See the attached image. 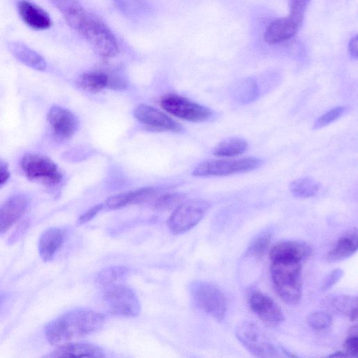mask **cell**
I'll return each mask as SVG.
<instances>
[{"instance_id": "4316f807", "label": "cell", "mask_w": 358, "mask_h": 358, "mask_svg": "<svg viewBox=\"0 0 358 358\" xmlns=\"http://www.w3.org/2000/svg\"><path fill=\"white\" fill-rule=\"evenodd\" d=\"M248 148L246 141L238 137L227 138L220 143L213 150L218 157H233L243 153Z\"/></svg>"}, {"instance_id": "7c38bea8", "label": "cell", "mask_w": 358, "mask_h": 358, "mask_svg": "<svg viewBox=\"0 0 358 358\" xmlns=\"http://www.w3.org/2000/svg\"><path fill=\"white\" fill-rule=\"evenodd\" d=\"M248 303L252 312L267 324L277 325L284 320L280 308L271 297L260 291L254 290L251 292Z\"/></svg>"}, {"instance_id": "6da1fadb", "label": "cell", "mask_w": 358, "mask_h": 358, "mask_svg": "<svg viewBox=\"0 0 358 358\" xmlns=\"http://www.w3.org/2000/svg\"><path fill=\"white\" fill-rule=\"evenodd\" d=\"M103 314L89 309L68 311L50 322L45 328L48 341L60 345L99 331L104 324Z\"/></svg>"}, {"instance_id": "4dcf8cb0", "label": "cell", "mask_w": 358, "mask_h": 358, "mask_svg": "<svg viewBox=\"0 0 358 358\" xmlns=\"http://www.w3.org/2000/svg\"><path fill=\"white\" fill-rule=\"evenodd\" d=\"M310 0H289V17L301 26Z\"/></svg>"}, {"instance_id": "1f68e13d", "label": "cell", "mask_w": 358, "mask_h": 358, "mask_svg": "<svg viewBox=\"0 0 358 358\" xmlns=\"http://www.w3.org/2000/svg\"><path fill=\"white\" fill-rule=\"evenodd\" d=\"M271 239V234L268 231L259 234L252 243L250 252L256 257H261L267 250Z\"/></svg>"}, {"instance_id": "74e56055", "label": "cell", "mask_w": 358, "mask_h": 358, "mask_svg": "<svg viewBox=\"0 0 358 358\" xmlns=\"http://www.w3.org/2000/svg\"><path fill=\"white\" fill-rule=\"evenodd\" d=\"M357 36H355L349 42L348 50L350 57L355 59L357 58Z\"/></svg>"}, {"instance_id": "ba28073f", "label": "cell", "mask_w": 358, "mask_h": 358, "mask_svg": "<svg viewBox=\"0 0 358 358\" xmlns=\"http://www.w3.org/2000/svg\"><path fill=\"white\" fill-rule=\"evenodd\" d=\"M209 207V203L203 199L185 200L173 210L168 220L170 230L175 234L189 231L203 219Z\"/></svg>"}, {"instance_id": "9c48e42d", "label": "cell", "mask_w": 358, "mask_h": 358, "mask_svg": "<svg viewBox=\"0 0 358 358\" xmlns=\"http://www.w3.org/2000/svg\"><path fill=\"white\" fill-rule=\"evenodd\" d=\"M262 164V159L257 157L207 160L198 164L194 169L192 175L195 176H224L255 170L259 168Z\"/></svg>"}, {"instance_id": "2e32d148", "label": "cell", "mask_w": 358, "mask_h": 358, "mask_svg": "<svg viewBox=\"0 0 358 358\" xmlns=\"http://www.w3.org/2000/svg\"><path fill=\"white\" fill-rule=\"evenodd\" d=\"M17 8L21 19L29 27L44 30L51 27L50 15L37 5L27 0H20L17 2Z\"/></svg>"}, {"instance_id": "52a82bcc", "label": "cell", "mask_w": 358, "mask_h": 358, "mask_svg": "<svg viewBox=\"0 0 358 358\" xmlns=\"http://www.w3.org/2000/svg\"><path fill=\"white\" fill-rule=\"evenodd\" d=\"M103 288L101 298L109 313L129 317H136L140 313V301L131 288L121 284Z\"/></svg>"}, {"instance_id": "e0dca14e", "label": "cell", "mask_w": 358, "mask_h": 358, "mask_svg": "<svg viewBox=\"0 0 358 358\" xmlns=\"http://www.w3.org/2000/svg\"><path fill=\"white\" fill-rule=\"evenodd\" d=\"M66 231L60 227H52L45 230L38 241V252L44 262L52 260L64 243Z\"/></svg>"}, {"instance_id": "83f0119b", "label": "cell", "mask_w": 358, "mask_h": 358, "mask_svg": "<svg viewBox=\"0 0 358 358\" xmlns=\"http://www.w3.org/2000/svg\"><path fill=\"white\" fill-rule=\"evenodd\" d=\"M185 201V196L180 193H167L157 196L153 201L154 207L159 210L175 209Z\"/></svg>"}, {"instance_id": "7a4b0ae2", "label": "cell", "mask_w": 358, "mask_h": 358, "mask_svg": "<svg viewBox=\"0 0 358 358\" xmlns=\"http://www.w3.org/2000/svg\"><path fill=\"white\" fill-rule=\"evenodd\" d=\"M270 273L279 297L288 304H296L302 294L301 262L272 261Z\"/></svg>"}, {"instance_id": "f1b7e54d", "label": "cell", "mask_w": 358, "mask_h": 358, "mask_svg": "<svg viewBox=\"0 0 358 358\" xmlns=\"http://www.w3.org/2000/svg\"><path fill=\"white\" fill-rule=\"evenodd\" d=\"M348 110L346 106H336L317 118L313 124V129H318L336 121L343 115Z\"/></svg>"}, {"instance_id": "cb8c5ba5", "label": "cell", "mask_w": 358, "mask_h": 358, "mask_svg": "<svg viewBox=\"0 0 358 358\" xmlns=\"http://www.w3.org/2000/svg\"><path fill=\"white\" fill-rule=\"evenodd\" d=\"M234 99L241 104L255 101L259 96V88L252 78L243 79L236 84L232 90Z\"/></svg>"}, {"instance_id": "ab89813d", "label": "cell", "mask_w": 358, "mask_h": 358, "mask_svg": "<svg viewBox=\"0 0 358 358\" xmlns=\"http://www.w3.org/2000/svg\"><path fill=\"white\" fill-rule=\"evenodd\" d=\"M329 357H348L345 352L338 351L328 356Z\"/></svg>"}, {"instance_id": "30bf717a", "label": "cell", "mask_w": 358, "mask_h": 358, "mask_svg": "<svg viewBox=\"0 0 358 358\" xmlns=\"http://www.w3.org/2000/svg\"><path fill=\"white\" fill-rule=\"evenodd\" d=\"M160 104L169 113L194 122L206 121L213 114L209 108L176 94L164 96L162 98Z\"/></svg>"}, {"instance_id": "ac0fdd59", "label": "cell", "mask_w": 358, "mask_h": 358, "mask_svg": "<svg viewBox=\"0 0 358 358\" xmlns=\"http://www.w3.org/2000/svg\"><path fill=\"white\" fill-rule=\"evenodd\" d=\"M301 25L287 16L272 22L264 33L265 41L271 44L278 43L293 37Z\"/></svg>"}, {"instance_id": "603a6c76", "label": "cell", "mask_w": 358, "mask_h": 358, "mask_svg": "<svg viewBox=\"0 0 358 358\" xmlns=\"http://www.w3.org/2000/svg\"><path fill=\"white\" fill-rule=\"evenodd\" d=\"M108 75L103 71H89L80 75L76 84L80 90L96 93L107 87Z\"/></svg>"}, {"instance_id": "8d00e7d4", "label": "cell", "mask_w": 358, "mask_h": 358, "mask_svg": "<svg viewBox=\"0 0 358 358\" xmlns=\"http://www.w3.org/2000/svg\"><path fill=\"white\" fill-rule=\"evenodd\" d=\"M9 177L10 172L8 164L3 160L0 159V188L7 182Z\"/></svg>"}, {"instance_id": "60d3db41", "label": "cell", "mask_w": 358, "mask_h": 358, "mask_svg": "<svg viewBox=\"0 0 358 358\" xmlns=\"http://www.w3.org/2000/svg\"><path fill=\"white\" fill-rule=\"evenodd\" d=\"M3 296H0V304L3 302Z\"/></svg>"}, {"instance_id": "d4e9b609", "label": "cell", "mask_w": 358, "mask_h": 358, "mask_svg": "<svg viewBox=\"0 0 358 358\" xmlns=\"http://www.w3.org/2000/svg\"><path fill=\"white\" fill-rule=\"evenodd\" d=\"M289 189L295 197L307 199L317 194L320 184L311 177H302L293 180L289 184Z\"/></svg>"}, {"instance_id": "d6986e66", "label": "cell", "mask_w": 358, "mask_h": 358, "mask_svg": "<svg viewBox=\"0 0 358 358\" xmlns=\"http://www.w3.org/2000/svg\"><path fill=\"white\" fill-rule=\"evenodd\" d=\"M48 357H104L103 351L99 346L87 343H66L48 355Z\"/></svg>"}, {"instance_id": "5b68a950", "label": "cell", "mask_w": 358, "mask_h": 358, "mask_svg": "<svg viewBox=\"0 0 358 358\" xmlns=\"http://www.w3.org/2000/svg\"><path fill=\"white\" fill-rule=\"evenodd\" d=\"M101 57L110 58L119 52L117 40L108 27L87 13L76 30Z\"/></svg>"}, {"instance_id": "e575fe53", "label": "cell", "mask_w": 358, "mask_h": 358, "mask_svg": "<svg viewBox=\"0 0 358 358\" xmlns=\"http://www.w3.org/2000/svg\"><path fill=\"white\" fill-rule=\"evenodd\" d=\"M343 271L341 268H336L333 270L327 277L324 279L322 284V289L327 290L334 286L337 282L343 277Z\"/></svg>"}, {"instance_id": "836d02e7", "label": "cell", "mask_w": 358, "mask_h": 358, "mask_svg": "<svg viewBox=\"0 0 358 358\" xmlns=\"http://www.w3.org/2000/svg\"><path fill=\"white\" fill-rule=\"evenodd\" d=\"M129 204H131V191L113 195L105 203V206L110 209H118Z\"/></svg>"}, {"instance_id": "f35d334b", "label": "cell", "mask_w": 358, "mask_h": 358, "mask_svg": "<svg viewBox=\"0 0 358 358\" xmlns=\"http://www.w3.org/2000/svg\"><path fill=\"white\" fill-rule=\"evenodd\" d=\"M28 226V222H23L16 230V231L13 234V236L10 238L9 242L10 243L16 241L18 238L22 235L23 232L27 229Z\"/></svg>"}, {"instance_id": "d6a6232c", "label": "cell", "mask_w": 358, "mask_h": 358, "mask_svg": "<svg viewBox=\"0 0 358 358\" xmlns=\"http://www.w3.org/2000/svg\"><path fill=\"white\" fill-rule=\"evenodd\" d=\"M357 327L355 325L350 329L349 335L343 344L344 352L348 357H357Z\"/></svg>"}, {"instance_id": "9a60e30c", "label": "cell", "mask_w": 358, "mask_h": 358, "mask_svg": "<svg viewBox=\"0 0 358 358\" xmlns=\"http://www.w3.org/2000/svg\"><path fill=\"white\" fill-rule=\"evenodd\" d=\"M311 252L310 247L300 241H285L275 244L270 251L272 261H294L301 262Z\"/></svg>"}, {"instance_id": "ffe728a7", "label": "cell", "mask_w": 358, "mask_h": 358, "mask_svg": "<svg viewBox=\"0 0 358 358\" xmlns=\"http://www.w3.org/2000/svg\"><path fill=\"white\" fill-rule=\"evenodd\" d=\"M329 311L348 317L350 320L357 319V297L350 295H331L322 301Z\"/></svg>"}, {"instance_id": "44dd1931", "label": "cell", "mask_w": 358, "mask_h": 358, "mask_svg": "<svg viewBox=\"0 0 358 358\" xmlns=\"http://www.w3.org/2000/svg\"><path fill=\"white\" fill-rule=\"evenodd\" d=\"M8 47L13 57L24 65L37 71L45 70L47 67L45 59L27 45L13 41L8 43Z\"/></svg>"}, {"instance_id": "5bb4252c", "label": "cell", "mask_w": 358, "mask_h": 358, "mask_svg": "<svg viewBox=\"0 0 358 358\" xmlns=\"http://www.w3.org/2000/svg\"><path fill=\"white\" fill-rule=\"evenodd\" d=\"M29 199L25 194L10 196L0 205V235L8 230L25 213Z\"/></svg>"}, {"instance_id": "4fadbf2b", "label": "cell", "mask_w": 358, "mask_h": 358, "mask_svg": "<svg viewBox=\"0 0 358 358\" xmlns=\"http://www.w3.org/2000/svg\"><path fill=\"white\" fill-rule=\"evenodd\" d=\"M134 115L141 124L156 131L178 132L182 129L170 117L147 105L138 106L134 110Z\"/></svg>"}, {"instance_id": "8992f818", "label": "cell", "mask_w": 358, "mask_h": 358, "mask_svg": "<svg viewBox=\"0 0 358 358\" xmlns=\"http://www.w3.org/2000/svg\"><path fill=\"white\" fill-rule=\"evenodd\" d=\"M190 296L194 304L217 322H222L227 310V301L223 292L215 285L194 280L189 285Z\"/></svg>"}, {"instance_id": "f546056e", "label": "cell", "mask_w": 358, "mask_h": 358, "mask_svg": "<svg viewBox=\"0 0 358 358\" xmlns=\"http://www.w3.org/2000/svg\"><path fill=\"white\" fill-rule=\"evenodd\" d=\"M307 322L313 329L324 330L328 329L331 325L332 317L328 313L315 311L308 316Z\"/></svg>"}, {"instance_id": "d590c367", "label": "cell", "mask_w": 358, "mask_h": 358, "mask_svg": "<svg viewBox=\"0 0 358 358\" xmlns=\"http://www.w3.org/2000/svg\"><path fill=\"white\" fill-rule=\"evenodd\" d=\"M105 204L99 203L90 208L83 213L78 220V224H83L94 218L101 210L103 209Z\"/></svg>"}, {"instance_id": "8fae6325", "label": "cell", "mask_w": 358, "mask_h": 358, "mask_svg": "<svg viewBox=\"0 0 358 358\" xmlns=\"http://www.w3.org/2000/svg\"><path fill=\"white\" fill-rule=\"evenodd\" d=\"M47 121L53 136L60 140H66L73 136L79 125L76 115L58 106L50 108L47 115Z\"/></svg>"}, {"instance_id": "3957f363", "label": "cell", "mask_w": 358, "mask_h": 358, "mask_svg": "<svg viewBox=\"0 0 358 358\" xmlns=\"http://www.w3.org/2000/svg\"><path fill=\"white\" fill-rule=\"evenodd\" d=\"M235 334L245 349L255 357H296L277 344L253 322H241L236 327Z\"/></svg>"}, {"instance_id": "277c9868", "label": "cell", "mask_w": 358, "mask_h": 358, "mask_svg": "<svg viewBox=\"0 0 358 358\" xmlns=\"http://www.w3.org/2000/svg\"><path fill=\"white\" fill-rule=\"evenodd\" d=\"M19 166L29 180L38 182L48 188L58 187L63 180V175L58 166L50 158L41 154H24Z\"/></svg>"}, {"instance_id": "7402d4cb", "label": "cell", "mask_w": 358, "mask_h": 358, "mask_svg": "<svg viewBox=\"0 0 358 358\" xmlns=\"http://www.w3.org/2000/svg\"><path fill=\"white\" fill-rule=\"evenodd\" d=\"M358 234L357 229L342 236L336 245L329 251L327 258L330 261H341L350 257L357 250Z\"/></svg>"}, {"instance_id": "484cf974", "label": "cell", "mask_w": 358, "mask_h": 358, "mask_svg": "<svg viewBox=\"0 0 358 358\" xmlns=\"http://www.w3.org/2000/svg\"><path fill=\"white\" fill-rule=\"evenodd\" d=\"M129 272V268L125 266H109L102 269L97 274L96 281L103 287L120 284V282L127 277Z\"/></svg>"}]
</instances>
